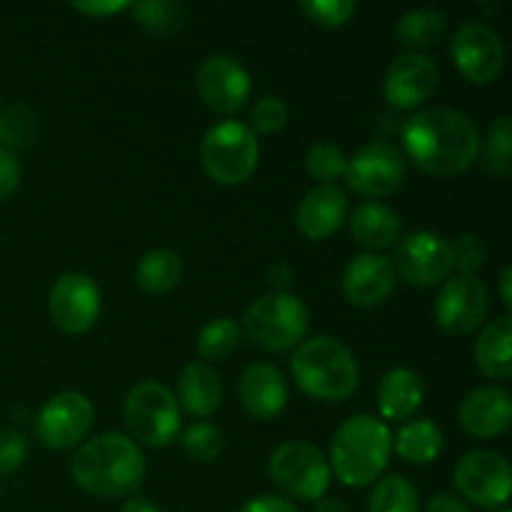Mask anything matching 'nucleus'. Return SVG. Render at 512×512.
Instances as JSON below:
<instances>
[{
	"instance_id": "1",
	"label": "nucleus",
	"mask_w": 512,
	"mask_h": 512,
	"mask_svg": "<svg viewBox=\"0 0 512 512\" xmlns=\"http://www.w3.org/2000/svg\"><path fill=\"white\" fill-rule=\"evenodd\" d=\"M405 160L433 178L465 173L480 155L478 125L453 108H428L413 113L400 130Z\"/></svg>"
},
{
	"instance_id": "2",
	"label": "nucleus",
	"mask_w": 512,
	"mask_h": 512,
	"mask_svg": "<svg viewBox=\"0 0 512 512\" xmlns=\"http://www.w3.org/2000/svg\"><path fill=\"white\" fill-rule=\"evenodd\" d=\"M75 485L95 498H125L145 478V455L123 433H103L85 440L70 463Z\"/></svg>"
},
{
	"instance_id": "3",
	"label": "nucleus",
	"mask_w": 512,
	"mask_h": 512,
	"mask_svg": "<svg viewBox=\"0 0 512 512\" xmlns=\"http://www.w3.org/2000/svg\"><path fill=\"white\" fill-rule=\"evenodd\" d=\"M393 455V433L380 418L353 415L330 440V473L345 488H368L383 478Z\"/></svg>"
},
{
	"instance_id": "4",
	"label": "nucleus",
	"mask_w": 512,
	"mask_h": 512,
	"mask_svg": "<svg viewBox=\"0 0 512 512\" xmlns=\"http://www.w3.org/2000/svg\"><path fill=\"white\" fill-rule=\"evenodd\" d=\"M293 380L320 403H345L358 390L360 370L353 350L338 338L318 335L303 340L290 360Z\"/></svg>"
},
{
	"instance_id": "5",
	"label": "nucleus",
	"mask_w": 512,
	"mask_h": 512,
	"mask_svg": "<svg viewBox=\"0 0 512 512\" xmlns=\"http://www.w3.org/2000/svg\"><path fill=\"white\" fill-rule=\"evenodd\" d=\"M310 313L293 293H265L243 315L240 333L265 353H285L305 340Z\"/></svg>"
},
{
	"instance_id": "6",
	"label": "nucleus",
	"mask_w": 512,
	"mask_h": 512,
	"mask_svg": "<svg viewBox=\"0 0 512 512\" xmlns=\"http://www.w3.org/2000/svg\"><path fill=\"white\" fill-rule=\"evenodd\" d=\"M258 135L240 120H223L205 130L200 140V165L213 183L235 188L258 170Z\"/></svg>"
},
{
	"instance_id": "7",
	"label": "nucleus",
	"mask_w": 512,
	"mask_h": 512,
	"mask_svg": "<svg viewBox=\"0 0 512 512\" xmlns=\"http://www.w3.org/2000/svg\"><path fill=\"white\" fill-rule=\"evenodd\" d=\"M128 438L148 448H168L180 435V405L158 380H143L128 393L123 405Z\"/></svg>"
},
{
	"instance_id": "8",
	"label": "nucleus",
	"mask_w": 512,
	"mask_h": 512,
	"mask_svg": "<svg viewBox=\"0 0 512 512\" xmlns=\"http://www.w3.org/2000/svg\"><path fill=\"white\" fill-rule=\"evenodd\" d=\"M268 473L288 498L303 503H318L320 498H325L333 478L328 458L305 440L278 445L270 455Z\"/></svg>"
},
{
	"instance_id": "9",
	"label": "nucleus",
	"mask_w": 512,
	"mask_h": 512,
	"mask_svg": "<svg viewBox=\"0 0 512 512\" xmlns=\"http://www.w3.org/2000/svg\"><path fill=\"white\" fill-rule=\"evenodd\" d=\"M453 483L458 498L478 508H508L510 500V463L495 450H470L455 463Z\"/></svg>"
},
{
	"instance_id": "10",
	"label": "nucleus",
	"mask_w": 512,
	"mask_h": 512,
	"mask_svg": "<svg viewBox=\"0 0 512 512\" xmlns=\"http://www.w3.org/2000/svg\"><path fill=\"white\" fill-rule=\"evenodd\" d=\"M408 175V160L398 145L388 140H370L348 158L345 183L355 195L368 200H380L393 195Z\"/></svg>"
},
{
	"instance_id": "11",
	"label": "nucleus",
	"mask_w": 512,
	"mask_h": 512,
	"mask_svg": "<svg viewBox=\"0 0 512 512\" xmlns=\"http://www.w3.org/2000/svg\"><path fill=\"white\" fill-rule=\"evenodd\" d=\"M95 423V408L88 395L63 390L53 395L35 415V435L50 450H70L88 440Z\"/></svg>"
},
{
	"instance_id": "12",
	"label": "nucleus",
	"mask_w": 512,
	"mask_h": 512,
	"mask_svg": "<svg viewBox=\"0 0 512 512\" xmlns=\"http://www.w3.org/2000/svg\"><path fill=\"white\" fill-rule=\"evenodd\" d=\"M395 275L418 288H433L445 283L453 273V250L443 235L418 230L395 243V258L390 260Z\"/></svg>"
},
{
	"instance_id": "13",
	"label": "nucleus",
	"mask_w": 512,
	"mask_h": 512,
	"mask_svg": "<svg viewBox=\"0 0 512 512\" xmlns=\"http://www.w3.org/2000/svg\"><path fill=\"white\" fill-rule=\"evenodd\" d=\"M450 58L468 83L488 85L505 68V45L485 23H463L450 40Z\"/></svg>"
},
{
	"instance_id": "14",
	"label": "nucleus",
	"mask_w": 512,
	"mask_h": 512,
	"mask_svg": "<svg viewBox=\"0 0 512 512\" xmlns=\"http://www.w3.org/2000/svg\"><path fill=\"white\" fill-rule=\"evenodd\" d=\"M48 313L55 328L65 335H83L98 323L100 288L90 275L65 273L53 283Z\"/></svg>"
},
{
	"instance_id": "15",
	"label": "nucleus",
	"mask_w": 512,
	"mask_h": 512,
	"mask_svg": "<svg viewBox=\"0 0 512 512\" xmlns=\"http://www.w3.org/2000/svg\"><path fill=\"white\" fill-rule=\"evenodd\" d=\"M488 308V288L478 278L455 275V278L445 280V285L440 288L433 315L443 333L468 335L483 325V320L488 318Z\"/></svg>"
},
{
	"instance_id": "16",
	"label": "nucleus",
	"mask_w": 512,
	"mask_h": 512,
	"mask_svg": "<svg viewBox=\"0 0 512 512\" xmlns=\"http://www.w3.org/2000/svg\"><path fill=\"white\" fill-rule=\"evenodd\" d=\"M253 90L248 68L233 55H210L198 70V93L213 113L233 115L245 108Z\"/></svg>"
},
{
	"instance_id": "17",
	"label": "nucleus",
	"mask_w": 512,
	"mask_h": 512,
	"mask_svg": "<svg viewBox=\"0 0 512 512\" xmlns=\"http://www.w3.org/2000/svg\"><path fill=\"white\" fill-rule=\"evenodd\" d=\"M438 83L440 70L430 55L403 53L385 70L383 93L393 108L415 110L433 98Z\"/></svg>"
},
{
	"instance_id": "18",
	"label": "nucleus",
	"mask_w": 512,
	"mask_h": 512,
	"mask_svg": "<svg viewBox=\"0 0 512 512\" xmlns=\"http://www.w3.org/2000/svg\"><path fill=\"white\" fill-rule=\"evenodd\" d=\"M398 275L390 258L380 253L355 255L343 273V295L358 308H375L393 295Z\"/></svg>"
},
{
	"instance_id": "19",
	"label": "nucleus",
	"mask_w": 512,
	"mask_h": 512,
	"mask_svg": "<svg viewBox=\"0 0 512 512\" xmlns=\"http://www.w3.org/2000/svg\"><path fill=\"white\" fill-rule=\"evenodd\" d=\"M460 425L468 435L478 440L500 438L512 425V400L510 393L500 385H483L475 388L460 400L458 410Z\"/></svg>"
},
{
	"instance_id": "20",
	"label": "nucleus",
	"mask_w": 512,
	"mask_h": 512,
	"mask_svg": "<svg viewBox=\"0 0 512 512\" xmlns=\"http://www.w3.org/2000/svg\"><path fill=\"white\" fill-rule=\"evenodd\" d=\"M238 398L250 418L270 420L288 405V383L275 365L253 363L240 375Z\"/></svg>"
},
{
	"instance_id": "21",
	"label": "nucleus",
	"mask_w": 512,
	"mask_h": 512,
	"mask_svg": "<svg viewBox=\"0 0 512 512\" xmlns=\"http://www.w3.org/2000/svg\"><path fill=\"white\" fill-rule=\"evenodd\" d=\"M348 220V195L338 185H315L303 195L295 225L308 240H325Z\"/></svg>"
},
{
	"instance_id": "22",
	"label": "nucleus",
	"mask_w": 512,
	"mask_h": 512,
	"mask_svg": "<svg viewBox=\"0 0 512 512\" xmlns=\"http://www.w3.org/2000/svg\"><path fill=\"white\" fill-rule=\"evenodd\" d=\"M378 413L385 425L408 423L423 405L425 388L418 373L410 368H393L378 383Z\"/></svg>"
},
{
	"instance_id": "23",
	"label": "nucleus",
	"mask_w": 512,
	"mask_h": 512,
	"mask_svg": "<svg viewBox=\"0 0 512 512\" xmlns=\"http://www.w3.org/2000/svg\"><path fill=\"white\" fill-rule=\"evenodd\" d=\"M350 233L355 243L363 245L368 253H378L398 243L403 233V220L390 205L368 200V203H360L350 215Z\"/></svg>"
},
{
	"instance_id": "24",
	"label": "nucleus",
	"mask_w": 512,
	"mask_h": 512,
	"mask_svg": "<svg viewBox=\"0 0 512 512\" xmlns=\"http://www.w3.org/2000/svg\"><path fill=\"white\" fill-rule=\"evenodd\" d=\"M175 400L193 418H210L223 403V383L213 365L203 363V360H193L190 365H185L178 378Z\"/></svg>"
},
{
	"instance_id": "25",
	"label": "nucleus",
	"mask_w": 512,
	"mask_h": 512,
	"mask_svg": "<svg viewBox=\"0 0 512 512\" xmlns=\"http://www.w3.org/2000/svg\"><path fill=\"white\" fill-rule=\"evenodd\" d=\"M475 365L490 380H508L512 375V318H493L475 340Z\"/></svg>"
},
{
	"instance_id": "26",
	"label": "nucleus",
	"mask_w": 512,
	"mask_h": 512,
	"mask_svg": "<svg viewBox=\"0 0 512 512\" xmlns=\"http://www.w3.org/2000/svg\"><path fill=\"white\" fill-rule=\"evenodd\" d=\"M445 448L443 430L428 418L408 420L393 435V450L400 460L410 465H430L440 458Z\"/></svg>"
},
{
	"instance_id": "27",
	"label": "nucleus",
	"mask_w": 512,
	"mask_h": 512,
	"mask_svg": "<svg viewBox=\"0 0 512 512\" xmlns=\"http://www.w3.org/2000/svg\"><path fill=\"white\" fill-rule=\"evenodd\" d=\"M448 25V15L438 8L408 10L395 23V38L408 48V53H420L438 45L448 33Z\"/></svg>"
},
{
	"instance_id": "28",
	"label": "nucleus",
	"mask_w": 512,
	"mask_h": 512,
	"mask_svg": "<svg viewBox=\"0 0 512 512\" xmlns=\"http://www.w3.org/2000/svg\"><path fill=\"white\" fill-rule=\"evenodd\" d=\"M183 278V263L180 255L170 248H155L140 258L135 268V283L148 295H165L178 288Z\"/></svg>"
},
{
	"instance_id": "29",
	"label": "nucleus",
	"mask_w": 512,
	"mask_h": 512,
	"mask_svg": "<svg viewBox=\"0 0 512 512\" xmlns=\"http://www.w3.org/2000/svg\"><path fill=\"white\" fill-rule=\"evenodd\" d=\"M368 512H420L418 490L403 475H385L373 485Z\"/></svg>"
},
{
	"instance_id": "30",
	"label": "nucleus",
	"mask_w": 512,
	"mask_h": 512,
	"mask_svg": "<svg viewBox=\"0 0 512 512\" xmlns=\"http://www.w3.org/2000/svg\"><path fill=\"white\" fill-rule=\"evenodd\" d=\"M240 338H243V333H240V325L235 320L215 318L200 330L195 348H198L203 363H220L238 350Z\"/></svg>"
},
{
	"instance_id": "31",
	"label": "nucleus",
	"mask_w": 512,
	"mask_h": 512,
	"mask_svg": "<svg viewBox=\"0 0 512 512\" xmlns=\"http://www.w3.org/2000/svg\"><path fill=\"white\" fill-rule=\"evenodd\" d=\"M483 165L495 178H508L512 170V120L510 115H498L488 128V138L480 143Z\"/></svg>"
},
{
	"instance_id": "32",
	"label": "nucleus",
	"mask_w": 512,
	"mask_h": 512,
	"mask_svg": "<svg viewBox=\"0 0 512 512\" xmlns=\"http://www.w3.org/2000/svg\"><path fill=\"white\" fill-rule=\"evenodd\" d=\"M345 168H348V155L340 145L328 143V140L310 145L305 153V170L320 185H333L335 180L343 178Z\"/></svg>"
},
{
	"instance_id": "33",
	"label": "nucleus",
	"mask_w": 512,
	"mask_h": 512,
	"mask_svg": "<svg viewBox=\"0 0 512 512\" xmlns=\"http://www.w3.org/2000/svg\"><path fill=\"white\" fill-rule=\"evenodd\" d=\"M180 445L185 453L200 463H213L220 458L225 448V438L218 425L213 423H193L180 435Z\"/></svg>"
},
{
	"instance_id": "34",
	"label": "nucleus",
	"mask_w": 512,
	"mask_h": 512,
	"mask_svg": "<svg viewBox=\"0 0 512 512\" xmlns=\"http://www.w3.org/2000/svg\"><path fill=\"white\" fill-rule=\"evenodd\" d=\"M133 15L145 30L150 33H175L183 25V5L170 3V0H145L133 3Z\"/></svg>"
},
{
	"instance_id": "35",
	"label": "nucleus",
	"mask_w": 512,
	"mask_h": 512,
	"mask_svg": "<svg viewBox=\"0 0 512 512\" xmlns=\"http://www.w3.org/2000/svg\"><path fill=\"white\" fill-rule=\"evenodd\" d=\"M290 108L283 98L278 95H265L258 103L253 105V113H250V125L255 135H273L288 125Z\"/></svg>"
},
{
	"instance_id": "36",
	"label": "nucleus",
	"mask_w": 512,
	"mask_h": 512,
	"mask_svg": "<svg viewBox=\"0 0 512 512\" xmlns=\"http://www.w3.org/2000/svg\"><path fill=\"white\" fill-rule=\"evenodd\" d=\"M300 10L320 28H340L355 15L353 0H303Z\"/></svg>"
},
{
	"instance_id": "37",
	"label": "nucleus",
	"mask_w": 512,
	"mask_h": 512,
	"mask_svg": "<svg viewBox=\"0 0 512 512\" xmlns=\"http://www.w3.org/2000/svg\"><path fill=\"white\" fill-rule=\"evenodd\" d=\"M450 250H453V270H458V275H470V278H475V273L483 268L485 258H488L483 238L473 233H463L460 238H455L450 243Z\"/></svg>"
},
{
	"instance_id": "38",
	"label": "nucleus",
	"mask_w": 512,
	"mask_h": 512,
	"mask_svg": "<svg viewBox=\"0 0 512 512\" xmlns=\"http://www.w3.org/2000/svg\"><path fill=\"white\" fill-rule=\"evenodd\" d=\"M28 458V440L15 430H0V475H10Z\"/></svg>"
},
{
	"instance_id": "39",
	"label": "nucleus",
	"mask_w": 512,
	"mask_h": 512,
	"mask_svg": "<svg viewBox=\"0 0 512 512\" xmlns=\"http://www.w3.org/2000/svg\"><path fill=\"white\" fill-rule=\"evenodd\" d=\"M23 170H20L18 158L8 148H0V203L8 200L18 190Z\"/></svg>"
},
{
	"instance_id": "40",
	"label": "nucleus",
	"mask_w": 512,
	"mask_h": 512,
	"mask_svg": "<svg viewBox=\"0 0 512 512\" xmlns=\"http://www.w3.org/2000/svg\"><path fill=\"white\" fill-rule=\"evenodd\" d=\"M73 8L85 15H93V18H108V15L125 13V10L133 8V3H125V0H83V3H73Z\"/></svg>"
},
{
	"instance_id": "41",
	"label": "nucleus",
	"mask_w": 512,
	"mask_h": 512,
	"mask_svg": "<svg viewBox=\"0 0 512 512\" xmlns=\"http://www.w3.org/2000/svg\"><path fill=\"white\" fill-rule=\"evenodd\" d=\"M240 512H300L290 500L278 498V495H258V498L248 500L240 508Z\"/></svg>"
},
{
	"instance_id": "42",
	"label": "nucleus",
	"mask_w": 512,
	"mask_h": 512,
	"mask_svg": "<svg viewBox=\"0 0 512 512\" xmlns=\"http://www.w3.org/2000/svg\"><path fill=\"white\" fill-rule=\"evenodd\" d=\"M423 512H470L468 503L453 493H438L428 500Z\"/></svg>"
},
{
	"instance_id": "43",
	"label": "nucleus",
	"mask_w": 512,
	"mask_h": 512,
	"mask_svg": "<svg viewBox=\"0 0 512 512\" xmlns=\"http://www.w3.org/2000/svg\"><path fill=\"white\" fill-rule=\"evenodd\" d=\"M268 278H270L268 280L270 288H273L270 293H288V285L293 283V270H290L285 263H278L270 268Z\"/></svg>"
},
{
	"instance_id": "44",
	"label": "nucleus",
	"mask_w": 512,
	"mask_h": 512,
	"mask_svg": "<svg viewBox=\"0 0 512 512\" xmlns=\"http://www.w3.org/2000/svg\"><path fill=\"white\" fill-rule=\"evenodd\" d=\"M498 285H500V300H503L505 308H512V268L510 265H505L503 270H500V278H498Z\"/></svg>"
},
{
	"instance_id": "45",
	"label": "nucleus",
	"mask_w": 512,
	"mask_h": 512,
	"mask_svg": "<svg viewBox=\"0 0 512 512\" xmlns=\"http://www.w3.org/2000/svg\"><path fill=\"white\" fill-rule=\"evenodd\" d=\"M315 512H350V508L338 498H320L315 503Z\"/></svg>"
},
{
	"instance_id": "46",
	"label": "nucleus",
	"mask_w": 512,
	"mask_h": 512,
	"mask_svg": "<svg viewBox=\"0 0 512 512\" xmlns=\"http://www.w3.org/2000/svg\"><path fill=\"white\" fill-rule=\"evenodd\" d=\"M120 512H160L158 508H155L153 503H148V500H140V498H133L128 500V503L120 508Z\"/></svg>"
},
{
	"instance_id": "47",
	"label": "nucleus",
	"mask_w": 512,
	"mask_h": 512,
	"mask_svg": "<svg viewBox=\"0 0 512 512\" xmlns=\"http://www.w3.org/2000/svg\"><path fill=\"white\" fill-rule=\"evenodd\" d=\"M498 512H512V510H510V508H500Z\"/></svg>"
}]
</instances>
